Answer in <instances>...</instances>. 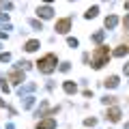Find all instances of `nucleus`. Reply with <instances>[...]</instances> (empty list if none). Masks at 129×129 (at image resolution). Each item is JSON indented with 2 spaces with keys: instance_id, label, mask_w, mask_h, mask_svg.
Listing matches in <instances>:
<instances>
[{
  "instance_id": "3",
  "label": "nucleus",
  "mask_w": 129,
  "mask_h": 129,
  "mask_svg": "<svg viewBox=\"0 0 129 129\" xmlns=\"http://www.w3.org/2000/svg\"><path fill=\"white\" fill-rule=\"evenodd\" d=\"M69 28H71V19H60V22H56V30H58L60 35L69 32Z\"/></svg>"
},
{
  "instance_id": "8",
  "label": "nucleus",
  "mask_w": 129,
  "mask_h": 129,
  "mask_svg": "<svg viewBox=\"0 0 129 129\" xmlns=\"http://www.w3.org/2000/svg\"><path fill=\"white\" fill-rule=\"evenodd\" d=\"M35 50H39V41H28L26 43V52H35Z\"/></svg>"
},
{
  "instance_id": "10",
  "label": "nucleus",
  "mask_w": 129,
  "mask_h": 129,
  "mask_svg": "<svg viewBox=\"0 0 129 129\" xmlns=\"http://www.w3.org/2000/svg\"><path fill=\"white\" fill-rule=\"evenodd\" d=\"M127 52H129V47H118V50L114 52V56H125Z\"/></svg>"
},
{
  "instance_id": "16",
  "label": "nucleus",
  "mask_w": 129,
  "mask_h": 129,
  "mask_svg": "<svg viewBox=\"0 0 129 129\" xmlns=\"http://www.w3.org/2000/svg\"><path fill=\"white\" fill-rule=\"evenodd\" d=\"M125 26H129V17H127V19H125Z\"/></svg>"
},
{
  "instance_id": "13",
  "label": "nucleus",
  "mask_w": 129,
  "mask_h": 129,
  "mask_svg": "<svg viewBox=\"0 0 129 129\" xmlns=\"http://www.w3.org/2000/svg\"><path fill=\"white\" fill-rule=\"evenodd\" d=\"M114 24H116V17H108L106 19V26H114Z\"/></svg>"
},
{
  "instance_id": "7",
  "label": "nucleus",
  "mask_w": 129,
  "mask_h": 129,
  "mask_svg": "<svg viewBox=\"0 0 129 129\" xmlns=\"http://www.w3.org/2000/svg\"><path fill=\"white\" fill-rule=\"evenodd\" d=\"M37 13H39V15H41V17H43V19H47V17H52V9H50V7H43V9H39V11H37Z\"/></svg>"
},
{
  "instance_id": "14",
  "label": "nucleus",
  "mask_w": 129,
  "mask_h": 129,
  "mask_svg": "<svg viewBox=\"0 0 129 129\" xmlns=\"http://www.w3.org/2000/svg\"><path fill=\"white\" fill-rule=\"evenodd\" d=\"M0 60H9V54H0Z\"/></svg>"
},
{
  "instance_id": "9",
  "label": "nucleus",
  "mask_w": 129,
  "mask_h": 129,
  "mask_svg": "<svg viewBox=\"0 0 129 129\" xmlns=\"http://www.w3.org/2000/svg\"><path fill=\"white\" fill-rule=\"evenodd\" d=\"M97 13H99V9H97V7H92V9H88V11H86V17L90 19V17H95Z\"/></svg>"
},
{
  "instance_id": "4",
  "label": "nucleus",
  "mask_w": 129,
  "mask_h": 129,
  "mask_svg": "<svg viewBox=\"0 0 129 129\" xmlns=\"http://www.w3.org/2000/svg\"><path fill=\"white\" fill-rule=\"evenodd\" d=\"M54 127H56V120L54 118H47V120H43V123L37 125V129H54Z\"/></svg>"
},
{
  "instance_id": "11",
  "label": "nucleus",
  "mask_w": 129,
  "mask_h": 129,
  "mask_svg": "<svg viewBox=\"0 0 129 129\" xmlns=\"http://www.w3.org/2000/svg\"><path fill=\"white\" fill-rule=\"evenodd\" d=\"M64 90H67V92H75V84L67 82V84H64Z\"/></svg>"
},
{
  "instance_id": "12",
  "label": "nucleus",
  "mask_w": 129,
  "mask_h": 129,
  "mask_svg": "<svg viewBox=\"0 0 129 129\" xmlns=\"http://www.w3.org/2000/svg\"><path fill=\"white\" fill-rule=\"evenodd\" d=\"M11 80H13V82L17 84L19 80H24V75H22V73H13V75H11Z\"/></svg>"
},
{
  "instance_id": "1",
  "label": "nucleus",
  "mask_w": 129,
  "mask_h": 129,
  "mask_svg": "<svg viewBox=\"0 0 129 129\" xmlns=\"http://www.w3.org/2000/svg\"><path fill=\"white\" fill-rule=\"evenodd\" d=\"M37 64H39V71H41V73H52V71L56 69V56L47 54V56H43Z\"/></svg>"
},
{
  "instance_id": "6",
  "label": "nucleus",
  "mask_w": 129,
  "mask_h": 129,
  "mask_svg": "<svg viewBox=\"0 0 129 129\" xmlns=\"http://www.w3.org/2000/svg\"><path fill=\"white\" fill-rule=\"evenodd\" d=\"M106 86L108 88H116L118 86V78H116V75H110V78L106 80Z\"/></svg>"
},
{
  "instance_id": "15",
  "label": "nucleus",
  "mask_w": 129,
  "mask_h": 129,
  "mask_svg": "<svg viewBox=\"0 0 129 129\" xmlns=\"http://www.w3.org/2000/svg\"><path fill=\"white\" fill-rule=\"evenodd\" d=\"M125 73H129V64H127V67H125Z\"/></svg>"
},
{
  "instance_id": "5",
  "label": "nucleus",
  "mask_w": 129,
  "mask_h": 129,
  "mask_svg": "<svg viewBox=\"0 0 129 129\" xmlns=\"http://www.w3.org/2000/svg\"><path fill=\"white\" fill-rule=\"evenodd\" d=\"M108 118H110L112 123H116V120H120V110H118V108H112V110L108 112Z\"/></svg>"
},
{
  "instance_id": "2",
  "label": "nucleus",
  "mask_w": 129,
  "mask_h": 129,
  "mask_svg": "<svg viewBox=\"0 0 129 129\" xmlns=\"http://www.w3.org/2000/svg\"><path fill=\"white\" fill-rule=\"evenodd\" d=\"M108 56H110V50H108L106 45L97 47V50H95V60H92V67H95V69H101L103 64H106Z\"/></svg>"
}]
</instances>
